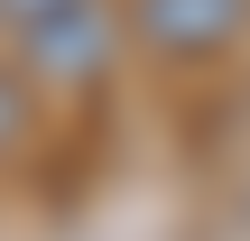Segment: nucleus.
<instances>
[{
  "label": "nucleus",
  "instance_id": "1",
  "mask_svg": "<svg viewBox=\"0 0 250 241\" xmlns=\"http://www.w3.org/2000/svg\"><path fill=\"white\" fill-rule=\"evenodd\" d=\"M111 46H121V28H111L102 0H65V9H46L37 28H19V56H28V74H46V84H93V74L111 65Z\"/></svg>",
  "mask_w": 250,
  "mask_h": 241
},
{
  "label": "nucleus",
  "instance_id": "2",
  "mask_svg": "<svg viewBox=\"0 0 250 241\" xmlns=\"http://www.w3.org/2000/svg\"><path fill=\"white\" fill-rule=\"evenodd\" d=\"M250 0H130V37H148L158 56H213L232 46Z\"/></svg>",
  "mask_w": 250,
  "mask_h": 241
},
{
  "label": "nucleus",
  "instance_id": "3",
  "mask_svg": "<svg viewBox=\"0 0 250 241\" xmlns=\"http://www.w3.org/2000/svg\"><path fill=\"white\" fill-rule=\"evenodd\" d=\"M19 121H28V93H19V84H9V74H0V149H9V139H19Z\"/></svg>",
  "mask_w": 250,
  "mask_h": 241
},
{
  "label": "nucleus",
  "instance_id": "4",
  "mask_svg": "<svg viewBox=\"0 0 250 241\" xmlns=\"http://www.w3.org/2000/svg\"><path fill=\"white\" fill-rule=\"evenodd\" d=\"M46 9H65V0H0V19H9V28H37Z\"/></svg>",
  "mask_w": 250,
  "mask_h": 241
}]
</instances>
